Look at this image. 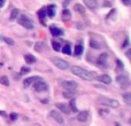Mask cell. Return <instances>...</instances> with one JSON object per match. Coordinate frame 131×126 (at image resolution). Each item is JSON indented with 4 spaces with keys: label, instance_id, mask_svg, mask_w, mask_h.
Wrapping results in <instances>:
<instances>
[{
    "label": "cell",
    "instance_id": "1",
    "mask_svg": "<svg viewBox=\"0 0 131 126\" xmlns=\"http://www.w3.org/2000/svg\"><path fill=\"white\" fill-rule=\"evenodd\" d=\"M71 72L76 76H78L79 78L84 79V80H93L94 79V76H93L91 72H89L88 70L83 69L81 67H72L71 68Z\"/></svg>",
    "mask_w": 131,
    "mask_h": 126
},
{
    "label": "cell",
    "instance_id": "2",
    "mask_svg": "<svg viewBox=\"0 0 131 126\" xmlns=\"http://www.w3.org/2000/svg\"><path fill=\"white\" fill-rule=\"evenodd\" d=\"M17 17H18L17 22H18V24H20V25L24 27L25 29H28V30L34 29V23H32V21L30 20L28 16H25V15H21L20 16V15H18Z\"/></svg>",
    "mask_w": 131,
    "mask_h": 126
},
{
    "label": "cell",
    "instance_id": "3",
    "mask_svg": "<svg viewBox=\"0 0 131 126\" xmlns=\"http://www.w3.org/2000/svg\"><path fill=\"white\" fill-rule=\"evenodd\" d=\"M98 102L101 104H105V106H108L111 108H117L118 107V102L114 99H109V97L106 96H99L98 97Z\"/></svg>",
    "mask_w": 131,
    "mask_h": 126
},
{
    "label": "cell",
    "instance_id": "4",
    "mask_svg": "<svg viewBox=\"0 0 131 126\" xmlns=\"http://www.w3.org/2000/svg\"><path fill=\"white\" fill-rule=\"evenodd\" d=\"M34 88H35L36 92H46V91L48 90V85L43 80V79H40V80H38V81L35 83Z\"/></svg>",
    "mask_w": 131,
    "mask_h": 126
},
{
    "label": "cell",
    "instance_id": "5",
    "mask_svg": "<svg viewBox=\"0 0 131 126\" xmlns=\"http://www.w3.org/2000/svg\"><path fill=\"white\" fill-rule=\"evenodd\" d=\"M62 87L64 88L66 91H75L77 87H78V84L74 80H67V81H62L61 83Z\"/></svg>",
    "mask_w": 131,
    "mask_h": 126
},
{
    "label": "cell",
    "instance_id": "6",
    "mask_svg": "<svg viewBox=\"0 0 131 126\" xmlns=\"http://www.w3.org/2000/svg\"><path fill=\"white\" fill-rule=\"evenodd\" d=\"M52 61H53V63H54L55 67H58L59 69H61V70H66V69H68V68H69V64H68V62H66L64 60H62V59L54 57Z\"/></svg>",
    "mask_w": 131,
    "mask_h": 126
},
{
    "label": "cell",
    "instance_id": "7",
    "mask_svg": "<svg viewBox=\"0 0 131 126\" xmlns=\"http://www.w3.org/2000/svg\"><path fill=\"white\" fill-rule=\"evenodd\" d=\"M116 81L122 86V88H127L129 86V78H128L127 74H120V76H117Z\"/></svg>",
    "mask_w": 131,
    "mask_h": 126
},
{
    "label": "cell",
    "instance_id": "8",
    "mask_svg": "<svg viewBox=\"0 0 131 126\" xmlns=\"http://www.w3.org/2000/svg\"><path fill=\"white\" fill-rule=\"evenodd\" d=\"M50 115H51V117H52L53 119L55 120V122L59 123V124H62V123L64 122V119H63V117H62V115H61V114H60L58 110H52Z\"/></svg>",
    "mask_w": 131,
    "mask_h": 126
},
{
    "label": "cell",
    "instance_id": "9",
    "mask_svg": "<svg viewBox=\"0 0 131 126\" xmlns=\"http://www.w3.org/2000/svg\"><path fill=\"white\" fill-rule=\"evenodd\" d=\"M107 57H108V55H107L106 53H102V54L98 57L97 64L101 68H106L107 67Z\"/></svg>",
    "mask_w": 131,
    "mask_h": 126
},
{
    "label": "cell",
    "instance_id": "10",
    "mask_svg": "<svg viewBox=\"0 0 131 126\" xmlns=\"http://www.w3.org/2000/svg\"><path fill=\"white\" fill-rule=\"evenodd\" d=\"M38 80H40V78H39L38 76H32V77H30V78L24 79V81H23V85H24V87H29L31 84H34L35 81H38Z\"/></svg>",
    "mask_w": 131,
    "mask_h": 126
},
{
    "label": "cell",
    "instance_id": "11",
    "mask_svg": "<svg viewBox=\"0 0 131 126\" xmlns=\"http://www.w3.org/2000/svg\"><path fill=\"white\" fill-rule=\"evenodd\" d=\"M51 30V33H52L53 37H61L63 36V31H62L61 29H59V28H57L55 25H52V27L50 28Z\"/></svg>",
    "mask_w": 131,
    "mask_h": 126
},
{
    "label": "cell",
    "instance_id": "12",
    "mask_svg": "<svg viewBox=\"0 0 131 126\" xmlns=\"http://www.w3.org/2000/svg\"><path fill=\"white\" fill-rule=\"evenodd\" d=\"M97 80L100 81V83H102V84H106V85H108V84L112 83V78L108 76V74H101V76H98Z\"/></svg>",
    "mask_w": 131,
    "mask_h": 126
},
{
    "label": "cell",
    "instance_id": "13",
    "mask_svg": "<svg viewBox=\"0 0 131 126\" xmlns=\"http://www.w3.org/2000/svg\"><path fill=\"white\" fill-rule=\"evenodd\" d=\"M83 1L85 2V6L92 10H94L98 7V0H83Z\"/></svg>",
    "mask_w": 131,
    "mask_h": 126
},
{
    "label": "cell",
    "instance_id": "14",
    "mask_svg": "<svg viewBox=\"0 0 131 126\" xmlns=\"http://www.w3.org/2000/svg\"><path fill=\"white\" fill-rule=\"evenodd\" d=\"M55 107H57V109H59L60 111H62L63 114H70L71 111H70V109H69V107L67 106V104H64V103H57L55 104Z\"/></svg>",
    "mask_w": 131,
    "mask_h": 126
},
{
    "label": "cell",
    "instance_id": "15",
    "mask_svg": "<svg viewBox=\"0 0 131 126\" xmlns=\"http://www.w3.org/2000/svg\"><path fill=\"white\" fill-rule=\"evenodd\" d=\"M88 118H89L88 111H81V112H78V115H77V119L81 123H85L86 120H88Z\"/></svg>",
    "mask_w": 131,
    "mask_h": 126
},
{
    "label": "cell",
    "instance_id": "16",
    "mask_svg": "<svg viewBox=\"0 0 131 126\" xmlns=\"http://www.w3.org/2000/svg\"><path fill=\"white\" fill-rule=\"evenodd\" d=\"M62 20H63L64 22H69V21L71 20V13H70V10L68 8H64L63 10H62Z\"/></svg>",
    "mask_w": 131,
    "mask_h": 126
},
{
    "label": "cell",
    "instance_id": "17",
    "mask_svg": "<svg viewBox=\"0 0 131 126\" xmlns=\"http://www.w3.org/2000/svg\"><path fill=\"white\" fill-rule=\"evenodd\" d=\"M46 15H48V17H54L55 16V6L54 5H51V6L47 7L46 9Z\"/></svg>",
    "mask_w": 131,
    "mask_h": 126
},
{
    "label": "cell",
    "instance_id": "18",
    "mask_svg": "<svg viewBox=\"0 0 131 126\" xmlns=\"http://www.w3.org/2000/svg\"><path fill=\"white\" fill-rule=\"evenodd\" d=\"M24 60H25V62L30 63V64H32V63H36V61H37V59L32 54H25L24 55Z\"/></svg>",
    "mask_w": 131,
    "mask_h": 126
},
{
    "label": "cell",
    "instance_id": "19",
    "mask_svg": "<svg viewBox=\"0 0 131 126\" xmlns=\"http://www.w3.org/2000/svg\"><path fill=\"white\" fill-rule=\"evenodd\" d=\"M84 52V47L82 44H78V45H76V47H75V55H77V56H81L82 54H83Z\"/></svg>",
    "mask_w": 131,
    "mask_h": 126
},
{
    "label": "cell",
    "instance_id": "20",
    "mask_svg": "<svg viewBox=\"0 0 131 126\" xmlns=\"http://www.w3.org/2000/svg\"><path fill=\"white\" fill-rule=\"evenodd\" d=\"M90 46L92 48H94V49H99V48H101V43H100V41L94 40V39L92 38L90 40Z\"/></svg>",
    "mask_w": 131,
    "mask_h": 126
},
{
    "label": "cell",
    "instance_id": "21",
    "mask_svg": "<svg viewBox=\"0 0 131 126\" xmlns=\"http://www.w3.org/2000/svg\"><path fill=\"white\" fill-rule=\"evenodd\" d=\"M76 95V93H75V91H64L63 92V97L66 99H74V96Z\"/></svg>",
    "mask_w": 131,
    "mask_h": 126
},
{
    "label": "cell",
    "instance_id": "22",
    "mask_svg": "<svg viewBox=\"0 0 131 126\" xmlns=\"http://www.w3.org/2000/svg\"><path fill=\"white\" fill-rule=\"evenodd\" d=\"M75 10H76L77 13H79L81 15H84V14H85V8H84L82 5H79V4L75 5Z\"/></svg>",
    "mask_w": 131,
    "mask_h": 126
},
{
    "label": "cell",
    "instance_id": "23",
    "mask_svg": "<svg viewBox=\"0 0 131 126\" xmlns=\"http://www.w3.org/2000/svg\"><path fill=\"white\" fill-rule=\"evenodd\" d=\"M18 14H20L18 9L17 8H14L13 10H12V13H10V17H9V20H10V21L16 20V18H17V16H18Z\"/></svg>",
    "mask_w": 131,
    "mask_h": 126
},
{
    "label": "cell",
    "instance_id": "24",
    "mask_svg": "<svg viewBox=\"0 0 131 126\" xmlns=\"http://www.w3.org/2000/svg\"><path fill=\"white\" fill-rule=\"evenodd\" d=\"M69 109H70V111L71 112H76L77 111V107H76V101H75L74 99H71V101H70V103H69Z\"/></svg>",
    "mask_w": 131,
    "mask_h": 126
},
{
    "label": "cell",
    "instance_id": "25",
    "mask_svg": "<svg viewBox=\"0 0 131 126\" xmlns=\"http://www.w3.org/2000/svg\"><path fill=\"white\" fill-rule=\"evenodd\" d=\"M62 53L66 54V55L71 54V47H70V44H67V45L63 46V48H62Z\"/></svg>",
    "mask_w": 131,
    "mask_h": 126
},
{
    "label": "cell",
    "instance_id": "26",
    "mask_svg": "<svg viewBox=\"0 0 131 126\" xmlns=\"http://www.w3.org/2000/svg\"><path fill=\"white\" fill-rule=\"evenodd\" d=\"M52 47H53V49H54L55 52L61 51V45H60V43L59 41H57V40H52Z\"/></svg>",
    "mask_w": 131,
    "mask_h": 126
},
{
    "label": "cell",
    "instance_id": "27",
    "mask_svg": "<svg viewBox=\"0 0 131 126\" xmlns=\"http://www.w3.org/2000/svg\"><path fill=\"white\" fill-rule=\"evenodd\" d=\"M0 84H2L5 86H9V79L6 76H1L0 77Z\"/></svg>",
    "mask_w": 131,
    "mask_h": 126
},
{
    "label": "cell",
    "instance_id": "28",
    "mask_svg": "<svg viewBox=\"0 0 131 126\" xmlns=\"http://www.w3.org/2000/svg\"><path fill=\"white\" fill-rule=\"evenodd\" d=\"M38 17L40 20H44L46 17V8H41L40 10H38Z\"/></svg>",
    "mask_w": 131,
    "mask_h": 126
},
{
    "label": "cell",
    "instance_id": "29",
    "mask_svg": "<svg viewBox=\"0 0 131 126\" xmlns=\"http://www.w3.org/2000/svg\"><path fill=\"white\" fill-rule=\"evenodd\" d=\"M123 99H124V101L127 104L131 103V94L130 93H124V94H123Z\"/></svg>",
    "mask_w": 131,
    "mask_h": 126
},
{
    "label": "cell",
    "instance_id": "30",
    "mask_svg": "<svg viewBox=\"0 0 131 126\" xmlns=\"http://www.w3.org/2000/svg\"><path fill=\"white\" fill-rule=\"evenodd\" d=\"M29 72H30V68L29 67H25V65L21 68V70H20V74H22V76H23V74L29 73Z\"/></svg>",
    "mask_w": 131,
    "mask_h": 126
},
{
    "label": "cell",
    "instance_id": "31",
    "mask_svg": "<svg viewBox=\"0 0 131 126\" xmlns=\"http://www.w3.org/2000/svg\"><path fill=\"white\" fill-rule=\"evenodd\" d=\"M17 118H18V115H17V114H15V112H12L10 115H9V119H10L12 122H15V120H17Z\"/></svg>",
    "mask_w": 131,
    "mask_h": 126
},
{
    "label": "cell",
    "instance_id": "32",
    "mask_svg": "<svg viewBox=\"0 0 131 126\" xmlns=\"http://www.w3.org/2000/svg\"><path fill=\"white\" fill-rule=\"evenodd\" d=\"M114 4V0H105L104 1V6L105 7H112Z\"/></svg>",
    "mask_w": 131,
    "mask_h": 126
},
{
    "label": "cell",
    "instance_id": "33",
    "mask_svg": "<svg viewBox=\"0 0 131 126\" xmlns=\"http://www.w3.org/2000/svg\"><path fill=\"white\" fill-rule=\"evenodd\" d=\"M2 40H4L5 43H7L8 45H14V40L10 38H6V37H5V38H2Z\"/></svg>",
    "mask_w": 131,
    "mask_h": 126
},
{
    "label": "cell",
    "instance_id": "34",
    "mask_svg": "<svg viewBox=\"0 0 131 126\" xmlns=\"http://www.w3.org/2000/svg\"><path fill=\"white\" fill-rule=\"evenodd\" d=\"M35 49L37 51V52H41V49H43V46H41L40 43H37L36 46H35Z\"/></svg>",
    "mask_w": 131,
    "mask_h": 126
},
{
    "label": "cell",
    "instance_id": "35",
    "mask_svg": "<svg viewBox=\"0 0 131 126\" xmlns=\"http://www.w3.org/2000/svg\"><path fill=\"white\" fill-rule=\"evenodd\" d=\"M129 46V39H125L124 40V43H123V45H122V48H125V47H128Z\"/></svg>",
    "mask_w": 131,
    "mask_h": 126
},
{
    "label": "cell",
    "instance_id": "36",
    "mask_svg": "<svg viewBox=\"0 0 131 126\" xmlns=\"http://www.w3.org/2000/svg\"><path fill=\"white\" fill-rule=\"evenodd\" d=\"M99 114L101 116H105V115H107V114H108V110H101V109H100L99 110Z\"/></svg>",
    "mask_w": 131,
    "mask_h": 126
},
{
    "label": "cell",
    "instance_id": "37",
    "mask_svg": "<svg viewBox=\"0 0 131 126\" xmlns=\"http://www.w3.org/2000/svg\"><path fill=\"white\" fill-rule=\"evenodd\" d=\"M70 1H71V0H63V7L64 8H67L68 5L70 4Z\"/></svg>",
    "mask_w": 131,
    "mask_h": 126
},
{
    "label": "cell",
    "instance_id": "38",
    "mask_svg": "<svg viewBox=\"0 0 131 126\" xmlns=\"http://www.w3.org/2000/svg\"><path fill=\"white\" fill-rule=\"evenodd\" d=\"M122 2L125 5V6H129V5L131 4V0H122Z\"/></svg>",
    "mask_w": 131,
    "mask_h": 126
},
{
    "label": "cell",
    "instance_id": "39",
    "mask_svg": "<svg viewBox=\"0 0 131 126\" xmlns=\"http://www.w3.org/2000/svg\"><path fill=\"white\" fill-rule=\"evenodd\" d=\"M116 63H117L118 68H123V67H124V65H123V63L121 62V60H117V61H116Z\"/></svg>",
    "mask_w": 131,
    "mask_h": 126
},
{
    "label": "cell",
    "instance_id": "40",
    "mask_svg": "<svg viewBox=\"0 0 131 126\" xmlns=\"http://www.w3.org/2000/svg\"><path fill=\"white\" fill-rule=\"evenodd\" d=\"M0 115L4 116V117H7V114L5 112V111H1V110H0Z\"/></svg>",
    "mask_w": 131,
    "mask_h": 126
},
{
    "label": "cell",
    "instance_id": "41",
    "mask_svg": "<svg viewBox=\"0 0 131 126\" xmlns=\"http://www.w3.org/2000/svg\"><path fill=\"white\" fill-rule=\"evenodd\" d=\"M5 1H6V0H0V8H1V7L5 5Z\"/></svg>",
    "mask_w": 131,
    "mask_h": 126
},
{
    "label": "cell",
    "instance_id": "42",
    "mask_svg": "<svg viewBox=\"0 0 131 126\" xmlns=\"http://www.w3.org/2000/svg\"><path fill=\"white\" fill-rule=\"evenodd\" d=\"M130 54H131V51L129 49V51L127 52V56H128V57H130Z\"/></svg>",
    "mask_w": 131,
    "mask_h": 126
},
{
    "label": "cell",
    "instance_id": "43",
    "mask_svg": "<svg viewBox=\"0 0 131 126\" xmlns=\"http://www.w3.org/2000/svg\"><path fill=\"white\" fill-rule=\"evenodd\" d=\"M43 102H44V103H47V99H43Z\"/></svg>",
    "mask_w": 131,
    "mask_h": 126
},
{
    "label": "cell",
    "instance_id": "44",
    "mask_svg": "<svg viewBox=\"0 0 131 126\" xmlns=\"http://www.w3.org/2000/svg\"><path fill=\"white\" fill-rule=\"evenodd\" d=\"M115 126H120V125H118V124H116V125H115Z\"/></svg>",
    "mask_w": 131,
    "mask_h": 126
}]
</instances>
